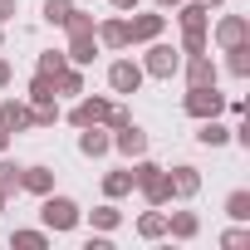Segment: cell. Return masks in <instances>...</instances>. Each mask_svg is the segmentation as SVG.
<instances>
[{
    "label": "cell",
    "mask_w": 250,
    "mask_h": 250,
    "mask_svg": "<svg viewBox=\"0 0 250 250\" xmlns=\"http://www.w3.org/2000/svg\"><path fill=\"white\" fill-rule=\"evenodd\" d=\"M10 10H15V5H10V0H0V20H10Z\"/></svg>",
    "instance_id": "4dcf8cb0"
},
{
    "label": "cell",
    "mask_w": 250,
    "mask_h": 250,
    "mask_svg": "<svg viewBox=\"0 0 250 250\" xmlns=\"http://www.w3.org/2000/svg\"><path fill=\"white\" fill-rule=\"evenodd\" d=\"M216 40L230 49V44H245V20L240 15H230V20H221V30H216Z\"/></svg>",
    "instance_id": "2e32d148"
},
{
    "label": "cell",
    "mask_w": 250,
    "mask_h": 250,
    "mask_svg": "<svg viewBox=\"0 0 250 250\" xmlns=\"http://www.w3.org/2000/svg\"><path fill=\"white\" fill-rule=\"evenodd\" d=\"M10 245H20V250H44V245H49V230H15Z\"/></svg>",
    "instance_id": "44dd1931"
},
{
    "label": "cell",
    "mask_w": 250,
    "mask_h": 250,
    "mask_svg": "<svg viewBox=\"0 0 250 250\" xmlns=\"http://www.w3.org/2000/svg\"><path fill=\"white\" fill-rule=\"evenodd\" d=\"M118 226H123V211H118V206H113V201H108V206H98V211H93V230H103V235H108V230H118Z\"/></svg>",
    "instance_id": "ac0fdd59"
},
{
    "label": "cell",
    "mask_w": 250,
    "mask_h": 250,
    "mask_svg": "<svg viewBox=\"0 0 250 250\" xmlns=\"http://www.w3.org/2000/svg\"><path fill=\"white\" fill-rule=\"evenodd\" d=\"M69 54H74V64H88V59H93V30H83V35H74V44H69Z\"/></svg>",
    "instance_id": "7402d4cb"
},
{
    "label": "cell",
    "mask_w": 250,
    "mask_h": 250,
    "mask_svg": "<svg viewBox=\"0 0 250 250\" xmlns=\"http://www.w3.org/2000/svg\"><path fill=\"white\" fill-rule=\"evenodd\" d=\"M230 74H235V79L250 74V49H245V44H230Z\"/></svg>",
    "instance_id": "cb8c5ba5"
},
{
    "label": "cell",
    "mask_w": 250,
    "mask_h": 250,
    "mask_svg": "<svg viewBox=\"0 0 250 250\" xmlns=\"http://www.w3.org/2000/svg\"><path fill=\"white\" fill-rule=\"evenodd\" d=\"M5 143H10V133H0V152H5Z\"/></svg>",
    "instance_id": "d6a6232c"
},
{
    "label": "cell",
    "mask_w": 250,
    "mask_h": 250,
    "mask_svg": "<svg viewBox=\"0 0 250 250\" xmlns=\"http://www.w3.org/2000/svg\"><path fill=\"white\" fill-rule=\"evenodd\" d=\"M221 245H226V250H240V245H250V230H245V226H230V230L221 235Z\"/></svg>",
    "instance_id": "83f0119b"
},
{
    "label": "cell",
    "mask_w": 250,
    "mask_h": 250,
    "mask_svg": "<svg viewBox=\"0 0 250 250\" xmlns=\"http://www.w3.org/2000/svg\"><path fill=\"white\" fill-rule=\"evenodd\" d=\"M30 98H35V103H54V79H49V74H40V79L30 83Z\"/></svg>",
    "instance_id": "d4e9b609"
},
{
    "label": "cell",
    "mask_w": 250,
    "mask_h": 250,
    "mask_svg": "<svg viewBox=\"0 0 250 250\" xmlns=\"http://www.w3.org/2000/svg\"><path fill=\"white\" fill-rule=\"evenodd\" d=\"M133 187H143V196H147L152 206H167V201H172V182H167V172H162L157 162H138V167H133Z\"/></svg>",
    "instance_id": "6da1fadb"
},
{
    "label": "cell",
    "mask_w": 250,
    "mask_h": 250,
    "mask_svg": "<svg viewBox=\"0 0 250 250\" xmlns=\"http://www.w3.org/2000/svg\"><path fill=\"white\" fill-rule=\"evenodd\" d=\"M113 147H118L123 157H143V152H147V133L138 128V123H123L118 138H113Z\"/></svg>",
    "instance_id": "277c9868"
},
{
    "label": "cell",
    "mask_w": 250,
    "mask_h": 250,
    "mask_svg": "<svg viewBox=\"0 0 250 250\" xmlns=\"http://www.w3.org/2000/svg\"><path fill=\"white\" fill-rule=\"evenodd\" d=\"M162 35V15H138L128 25V40H157Z\"/></svg>",
    "instance_id": "5bb4252c"
},
{
    "label": "cell",
    "mask_w": 250,
    "mask_h": 250,
    "mask_svg": "<svg viewBox=\"0 0 250 250\" xmlns=\"http://www.w3.org/2000/svg\"><path fill=\"white\" fill-rule=\"evenodd\" d=\"M10 191H20V167L0 162V196H10Z\"/></svg>",
    "instance_id": "603a6c76"
},
{
    "label": "cell",
    "mask_w": 250,
    "mask_h": 250,
    "mask_svg": "<svg viewBox=\"0 0 250 250\" xmlns=\"http://www.w3.org/2000/svg\"><path fill=\"white\" fill-rule=\"evenodd\" d=\"M69 10H74L69 0H44V20H54V25H64V20H69Z\"/></svg>",
    "instance_id": "4316f807"
},
{
    "label": "cell",
    "mask_w": 250,
    "mask_h": 250,
    "mask_svg": "<svg viewBox=\"0 0 250 250\" xmlns=\"http://www.w3.org/2000/svg\"><path fill=\"white\" fill-rule=\"evenodd\" d=\"M30 128V108L25 103H0V133H20Z\"/></svg>",
    "instance_id": "8fae6325"
},
{
    "label": "cell",
    "mask_w": 250,
    "mask_h": 250,
    "mask_svg": "<svg viewBox=\"0 0 250 250\" xmlns=\"http://www.w3.org/2000/svg\"><path fill=\"white\" fill-rule=\"evenodd\" d=\"M196 230H201L196 211H172V216H167V235H177V240H196Z\"/></svg>",
    "instance_id": "9c48e42d"
},
{
    "label": "cell",
    "mask_w": 250,
    "mask_h": 250,
    "mask_svg": "<svg viewBox=\"0 0 250 250\" xmlns=\"http://www.w3.org/2000/svg\"><path fill=\"white\" fill-rule=\"evenodd\" d=\"M59 69H64V59H59V54H44V59H40V74H49V79H54Z\"/></svg>",
    "instance_id": "f1b7e54d"
},
{
    "label": "cell",
    "mask_w": 250,
    "mask_h": 250,
    "mask_svg": "<svg viewBox=\"0 0 250 250\" xmlns=\"http://www.w3.org/2000/svg\"><path fill=\"white\" fill-rule=\"evenodd\" d=\"M108 83H113V93H138L143 69H138V64H128V59H118V64L108 69Z\"/></svg>",
    "instance_id": "5b68a950"
},
{
    "label": "cell",
    "mask_w": 250,
    "mask_h": 250,
    "mask_svg": "<svg viewBox=\"0 0 250 250\" xmlns=\"http://www.w3.org/2000/svg\"><path fill=\"white\" fill-rule=\"evenodd\" d=\"M196 5H221V0H196Z\"/></svg>",
    "instance_id": "836d02e7"
},
{
    "label": "cell",
    "mask_w": 250,
    "mask_h": 250,
    "mask_svg": "<svg viewBox=\"0 0 250 250\" xmlns=\"http://www.w3.org/2000/svg\"><path fill=\"white\" fill-rule=\"evenodd\" d=\"M187 79H191V83H216V64H211V59H201V54H196V59H191V64H187Z\"/></svg>",
    "instance_id": "d6986e66"
},
{
    "label": "cell",
    "mask_w": 250,
    "mask_h": 250,
    "mask_svg": "<svg viewBox=\"0 0 250 250\" xmlns=\"http://www.w3.org/2000/svg\"><path fill=\"white\" fill-rule=\"evenodd\" d=\"M0 211H5V196H0Z\"/></svg>",
    "instance_id": "d590c367"
},
{
    "label": "cell",
    "mask_w": 250,
    "mask_h": 250,
    "mask_svg": "<svg viewBox=\"0 0 250 250\" xmlns=\"http://www.w3.org/2000/svg\"><path fill=\"white\" fill-rule=\"evenodd\" d=\"M167 182H172V196H182V201L201 191V172H196V167H172Z\"/></svg>",
    "instance_id": "8992f818"
},
{
    "label": "cell",
    "mask_w": 250,
    "mask_h": 250,
    "mask_svg": "<svg viewBox=\"0 0 250 250\" xmlns=\"http://www.w3.org/2000/svg\"><path fill=\"white\" fill-rule=\"evenodd\" d=\"M103 44H113V49L128 44V25H123V20H108V25H103Z\"/></svg>",
    "instance_id": "484cf974"
},
{
    "label": "cell",
    "mask_w": 250,
    "mask_h": 250,
    "mask_svg": "<svg viewBox=\"0 0 250 250\" xmlns=\"http://www.w3.org/2000/svg\"><path fill=\"white\" fill-rule=\"evenodd\" d=\"M40 216H44V230L64 235V230H74V226H79V216H83V211H79L69 196H54V191H49V196H44V206H40Z\"/></svg>",
    "instance_id": "7a4b0ae2"
},
{
    "label": "cell",
    "mask_w": 250,
    "mask_h": 250,
    "mask_svg": "<svg viewBox=\"0 0 250 250\" xmlns=\"http://www.w3.org/2000/svg\"><path fill=\"white\" fill-rule=\"evenodd\" d=\"M226 108V98L216 93V83H191V93H187V113L191 118H216Z\"/></svg>",
    "instance_id": "3957f363"
},
{
    "label": "cell",
    "mask_w": 250,
    "mask_h": 250,
    "mask_svg": "<svg viewBox=\"0 0 250 250\" xmlns=\"http://www.w3.org/2000/svg\"><path fill=\"white\" fill-rule=\"evenodd\" d=\"M128 191H133V172H108V177H103V196H108V201L128 196Z\"/></svg>",
    "instance_id": "9a60e30c"
},
{
    "label": "cell",
    "mask_w": 250,
    "mask_h": 250,
    "mask_svg": "<svg viewBox=\"0 0 250 250\" xmlns=\"http://www.w3.org/2000/svg\"><path fill=\"white\" fill-rule=\"evenodd\" d=\"M20 187L35 191V196H49L54 191V172L49 167H20Z\"/></svg>",
    "instance_id": "52a82bcc"
},
{
    "label": "cell",
    "mask_w": 250,
    "mask_h": 250,
    "mask_svg": "<svg viewBox=\"0 0 250 250\" xmlns=\"http://www.w3.org/2000/svg\"><path fill=\"white\" fill-rule=\"evenodd\" d=\"M5 83H10V64H5V59H0V88H5Z\"/></svg>",
    "instance_id": "f546056e"
},
{
    "label": "cell",
    "mask_w": 250,
    "mask_h": 250,
    "mask_svg": "<svg viewBox=\"0 0 250 250\" xmlns=\"http://www.w3.org/2000/svg\"><path fill=\"white\" fill-rule=\"evenodd\" d=\"M138 235H143V240H162V235H167V211H147V216H138Z\"/></svg>",
    "instance_id": "4fadbf2b"
},
{
    "label": "cell",
    "mask_w": 250,
    "mask_h": 250,
    "mask_svg": "<svg viewBox=\"0 0 250 250\" xmlns=\"http://www.w3.org/2000/svg\"><path fill=\"white\" fill-rule=\"evenodd\" d=\"M113 5H118V10H128V5H138V0H113Z\"/></svg>",
    "instance_id": "1f68e13d"
},
{
    "label": "cell",
    "mask_w": 250,
    "mask_h": 250,
    "mask_svg": "<svg viewBox=\"0 0 250 250\" xmlns=\"http://www.w3.org/2000/svg\"><path fill=\"white\" fill-rule=\"evenodd\" d=\"M230 138V128H221L216 118H201V133H196V143H206V147H221Z\"/></svg>",
    "instance_id": "e0dca14e"
},
{
    "label": "cell",
    "mask_w": 250,
    "mask_h": 250,
    "mask_svg": "<svg viewBox=\"0 0 250 250\" xmlns=\"http://www.w3.org/2000/svg\"><path fill=\"white\" fill-rule=\"evenodd\" d=\"M226 216L230 221H250V191H230L226 196Z\"/></svg>",
    "instance_id": "ffe728a7"
},
{
    "label": "cell",
    "mask_w": 250,
    "mask_h": 250,
    "mask_svg": "<svg viewBox=\"0 0 250 250\" xmlns=\"http://www.w3.org/2000/svg\"><path fill=\"white\" fill-rule=\"evenodd\" d=\"M74 123H79V128H93V123H108V103H103V98H83V103L74 108Z\"/></svg>",
    "instance_id": "30bf717a"
},
{
    "label": "cell",
    "mask_w": 250,
    "mask_h": 250,
    "mask_svg": "<svg viewBox=\"0 0 250 250\" xmlns=\"http://www.w3.org/2000/svg\"><path fill=\"white\" fill-rule=\"evenodd\" d=\"M108 147H113V138L98 133V123H93V128H83V138H79V152H83V157H103Z\"/></svg>",
    "instance_id": "7c38bea8"
},
{
    "label": "cell",
    "mask_w": 250,
    "mask_h": 250,
    "mask_svg": "<svg viewBox=\"0 0 250 250\" xmlns=\"http://www.w3.org/2000/svg\"><path fill=\"white\" fill-rule=\"evenodd\" d=\"M147 74H152V79H172V74H177V49L157 44V49L147 54Z\"/></svg>",
    "instance_id": "ba28073f"
},
{
    "label": "cell",
    "mask_w": 250,
    "mask_h": 250,
    "mask_svg": "<svg viewBox=\"0 0 250 250\" xmlns=\"http://www.w3.org/2000/svg\"><path fill=\"white\" fill-rule=\"evenodd\" d=\"M157 5H177V0H157Z\"/></svg>",
    "instance_id": "e575fe53"
}]
</instances>
